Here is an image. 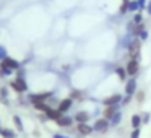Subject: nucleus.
<instances>
[{"label": "nucleus", "instance_id": "f257e3e1", "mask_svg": "<svg viewBox=\"0 0 151 138\" xmlns=\"http://www.w3.org/2000/svg\"><path fill=\"white\" fill-rule=\"evenodd\" d=\"M12 86H13V89L15 91H18V93H23V91H26L28 89V86H26V81H24L23 78H17V80H13L12 81Z\"/></svg>", "mask_w": 151, "mask_h": 138}, {"label": "nucleus", "instance_id": "f03ea898", "mask_svg": "<svg viewBox=\"0 0 151 138\" xmlns=\"http://www.w3.org/2000/svg\"><path fill=\"white\" fill-rule=\"evenodd\" d=\"M2 67H7V68H10V70H17L18 67H20V63L15 59H12V57H5V59L2 60Z\"/></svg>", "mask_w": 151, "mask_h": 138}, {"label": "nucleus", "instance_id": "7ed1b4c3", "mask_svg": "<svg viewBox=\"0 0 151 138\" xmlns=\"http://www.w3.org/2000/svg\"><path fill=\"white\" fill-rule=\"evenodd\" d=\"M127 75H137L138 73V62H137V59H132L130 62H128V65H127Z\"/></svg>", "mask_w": 151, "mask_h": 138}, {"label": "nucleus", "instance_id": "20e7f679", "mask_svg": "<svg viewBox=\"0 0 151 138\" xmlns=\"http://www.w3.org/2000/svg\"><path fill=\"white\" fill-rule=\"evenodd\" d=\"M135 91H137V81L132 78V80H128V81H127V86H125V93H127V96H132Z\"/></svg>", "mask_w": 151, "mask_h": 138}, {"label": "nucleus", "instance_id": "39448f33", "mask_svg": "<svg viewBox=\"0 0 151 138\" xmlns=\"http://www.w3.org/2000/svg\"><path fill=\"white\" fill-rule=\"evenodd\" d=\"M47 98H50V93H42V94H33L31 96V101L34 104H39V102H44Z\"/></svg>", "mask_w": 151, "mask_h": 138}, {"label": "nucleus", "instance_id": "423d86ee", "mask_svg": "<svg viewBox=\"0 0 151 138\" xmlns=\"http://www.w3.org/2000/svg\"><path fill=\"white\" fill-rule=\"evenodd\" d=\"M107 125H109L107 119H99V120H96V124H94V130L104 132L106 128H107Z\"/></svg>", "mask_w": 151, "mask_h": 138}, {"label": "nucleus", "instance_id": "0eeeda50", "mask_svg": "<svg viewBox=\"0 0 151 138\" xmlns=\"http://www.w3.org/2000/svg\"><path fill=\"white\" fill-rule=\"evenodd\" d=\"M70 107H72V99H63V101L59 104V109H57V111L63 114V112H67Z\"/></svg>", "mask_w": 151, "mask_h": 138}, {"label": "nucleus", "instance_id": "6e6552de", "mask_svg": "<svg viewBox=\"0 0 151 138\" xmlns=\"http://www.w3.org/2000/svg\"><path fill=\"white\" fill-rule=\"evenodd\" d=\"M57 125H60V127H68V125H72L73 119L72 117H67V115H62L60 119H57Z\"/></svg>", "mask_w": 151, "mask_h": 138}, {"label": "nucleus", "instance_id": "1a4fd4ad", "mask_svg": "<svg viewBox=\"0 0 151 138\" xmlns=\"http://www.w3.org/2000/svg\"><path fill=\"white\" fill-rule=\"evenodd\" d=\"M120 99H122L120 94H114V96H111V98L104 99V104L106 106H115L117 102H120Z\"/></svg>", "mask_w": 151, "mask_h": 138}, {"label": "nucleus", "instance_id": "9d476101", "mask_svg": "<svg viewBox=\"0 0 151 138\" xmlns=\"http://www.w3.org/2000/svg\"><path fill=\"white\" fill-rule=\"evenodd\" d=\"M138 52H140V42H138V41H133V42H132V46H130V55H132V59H135V57L138 55Z\"/></svg>", "mask_w": 151, "mask_h": 138}, {"label": "nucleus", "instance_id": "9b49d317", "mask_svg": "<svg viewBox=\"0 0 151 138\" xmlns=\"http://www.w3.org/2000/svg\"><path fill=\"white\" fill-rule=\"evenodd\" d=\"M75 119H76V122H78V124H86V122H88V119H89V114H88V112H78Z\"/></svg>", "mask_w": 151, "mask_h": 138}, {"label": "nucleus", "instance_id": "f8f14e48", "mask_svg": "<svg viewBox=\"0 0 151 138\" xmlns=\"http://www.w3.org/2000/svg\"><path fill=\"white\" fill-rule=\"evenodd\" d=\"M78 132L81 135H89L93 132V128L89 127V125H86V124H78Z\"/></svg>", "mask_w": 151, "mask_h": 138}, {"label": "nucleus", "instance_id": "ddd939ff", "mask_svg": "<svg viewBox=\"0 0 151 138\" xmlns=\"http://www.w3.org/2000/svg\"><path fill=\"white\" fill-rule=\"evenodd\" d=\"M115 114V107L114 106H107L104 111V119H112V115Z\"/></svg>", "mask_w": 151, "mask_h": 138}, {"label": "nucleus", "instance_id": "4468645a", "mask_svg": "<svg viewBox=\"0 0 151 138\" xmlns=\"http://www.w3.org/2000/svg\"><path fill=\"white\" fill-rule=\"evenodd\" d=\"M0 135L5 138H15V133L12 130H7V128H0Z\"/></svg>", "mask_w": 151, "mask_h": 138}, {"label": "nucleus", "instance_id": "2eb2a0df", "mask_svg": "<svg viewBox=\"0 0 151 138\" xmlns=\"http://www.w3.org/2000/svg\"><path fill=\"white\" fill-rule=\"evenodd\" d=\"M128 10H130V12H138V10H140V5H138L137 0H130V4H128Z\"/></svg>", "mask_w": 151, "mask_h": 138}, {"label": "nucleus", "instance_id": "dca6fc26", "mask_svg": "<svg viewBox=\"0 0 151 138\" xmlns=\"http://www.w3.org/2000/svg\"><path fill=\"white\" fill-rule=\"evenodd\" d=\"M132 125H133V128H138L141 125V119H140V115H133L132 117Z\"/></svg>", "mask_w": 151, "mask_h": 138}, {"label": "nucleus", "instance_id": "f3484780", "mask_svg": "<svg viewBox=\"0 0 151 138\" xmlns=\"http://www.w3.org/2000/svg\"><path fill=\"white\" fill-rule=\"evenodd\" d=\"M120 117H122L120 112H115V114L112 115V119H111V124H112V125H117L119 122H120Z\"/></svg>", "mask_w": 151, "mask_h": 138}, {"label": "nucleus", "instance_id": "a211bd4d", "mask_svg": "<svg viewBox=\"0 0 151 138\" xmlns=\"http://www.w3.org/2000/svg\"><path fill=\"white\" fill-rule=\"evenodd\" d=\"M128 4H130V0H122V5H120V13L122 15L128 10Z\"/></svg>", "mask_w": 151, "mask_h": 138}, {"label": "nucleus", "instance_id": "6ab92c4d", "mask_svg": "<svg viewBox=\"0 0 151 138\" xmlns=\"http://www.w3.org/2000/svg\"><path fill=\"white\" fill-rule=\"evenodd\" d=\"M115 73H117V76L120 80H125V76H127V70H124V68H117V70H115Z\"/></svg>", "mask_w": 151, "mask_h": 138}, {"label": "nucleus", "instance_id": "aec40b11", "mask_svg": "<svg viewBox=\"0 0 151 138\" xmlns=\"http://www.w3.org/2000/svg\"><path fill=\"white\" fill-rule=\"evenodd\" d=\"M13 120H15V124H17V128H18V130H20V132L23 130V124H21V119L18 117V115H15Z\"/></svg>", "mask_w": 151, "mask_h": 138}, {"label": "nucleus", "instance_id": "412c9836", "mask_svg": "<svg viewBox=\"0 0 151 138\" xmlns=\"http://www.w3.org/2000/svg\"><path fill=\"white\" fill-rule=\"evenodd\" d=\"M141 20H143L141 13H137V15L133 17V23H135V24H140V23H141Z\"/></svg>", "mask_w": 151, "mask_h": 138}, {"label": "nucleus", "instance_id": "4be33fe9", "mask_svg": "<svg viewBox=\"0 0 151 138\" xmlns=\"http://www.w3.org/2000/svg\"><path fill=\"white\" fill-rule=\"evenodd\" d=\"M0 72L4 73V75H10L13 70H10V68H7V67H2V65H0Z\"/></svg>", "mask_w": 151, "mask_h": 138}, {"label": "nucleus", "instance_id": "5701e85b", "mask_svg": "<svg viewBox=\"0 0 151 138\" xmlns=\"http://www.w3.org/2000/svg\"><path fill=\"white\" fill-rule=\"evenodd\" d=\"M138 137H140V130H138V128H135L133 133H132V138H138Z\"/></svg>", "mask_w": 151, "mask_h": 138}, {"label": "nucleus", "instance_id": "b1692460", "mask_svg": "<svg viewBox=\"0 0 151 138\" xmlns=\"http://www.w3.org/2000/svg\"><path fill=\"white\" fill-rule=\"evenodd\" d=\"M138 5H140V10L146 7V0H138Z\"/></svg>", "mask_w": 151, "mask_h": 138}, {"label": "nucleus", "instance_id": "393cba45", "mask_svg": "<svg viewBox=\"0 0 151 138\" xmlns=\"http://www.w3.org/2000/svg\"><path fill=\"white\" fill-rule=\"evenodd\" d=\"M5 57H7V55H5V49H4V47H0V59L4 60Z\"/></svg>", "mask_w": 151, "mask_h": 138}, {"label": "nucleus", "instance_id": "a878e982", "mask_svg": "<svg viewBox=\"0 0 151 138\" xmlns=\"http://www.w3.org/2000/svg\"><path fill=\"white\" fill-rule=\"evenodd\" d=\"M140 37H141V39H146V37H148V33H146V31H141V33H140Z\"/></svg>", "mask_w": 151, "mask_h": 138}, {"label": "nucleus", "instance_id": "bb28decb", "mask_svg": "<svg viewBox=\"0 0 151 138\" xmlns=\"http://www.w3.org/2000/svg\"><path fill=\"white\" fill-rule=\"evenodd\" d=\"M146 10H148V13H150V15H151V0H150V4H148V5H146Z\"/></svg>", "mask_w": 151, "mask_h": 138}, {"label": "nucleus", "instance_id": "cd10ccee", "mask_svg": "<svg viewBox=\"0 0 151 138\" xmlns=\"http://www.w3.org/2000/svg\"><path fill=\"white\" fill-rule=\"evenodd\" d=\"M54 138H67V137H63V135H55Z\"/></svg>", "mask_w": 151, "mask_h": 138}]
</instances>
